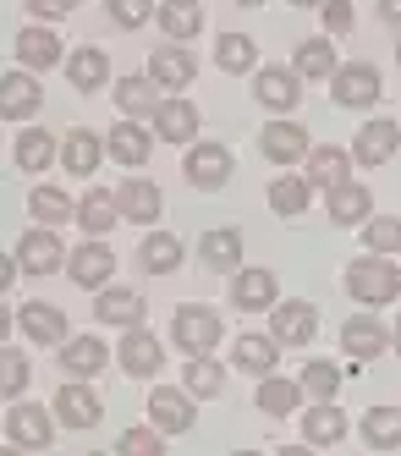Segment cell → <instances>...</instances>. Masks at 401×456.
<instances>
[{"label": "cell", "instance_id": "obj_1", "mask_svg": "<svg viewBox=\"0 0 401 456\" xmlns=\"http://www.w3.org/2000/svg\"><path fill=\"white\" fill-rule=\"evenodd\" d=\"M341 281L352 291V303H363V308H385L396 291H401V270L390 265V253H363V258H352Z\"/></svg>", "mask_w": 401, "mask_h": 456}, {"label": "cell", "instance_id": "obj_2", "mask_svg": "<svg viewBox=\"0 0 401 456\" xmlns=\"http://www.w3.org/2000/svg\"><path fill=\"white\" fill-rule=\"evenodd\" d=\"M171 341H176L182 352H192V357L215 352V341H220V314H215V308H204V303L176 308V319H171Z\"/></svg>", "mask_w": 401, "mask_h": 456}, {"label": "cell", "instance_id": "obj_3", "mask_svg": "<svg viewBox=\"0 0 401 456\" xmlns=\"http://www.w3.org/2000/svg\"><path fill=\"white\" fill-rule=\"evenodd\" d=\"M182 176L198 187V192H215L231 182V149L225 143H192L187 159H182Z\"/></svg>", "mask_w": 401, "mask_h": 456}, {"label": "cell", "instance_id": "obj_4", "mask_svg": "<svg viewBox=\"0 0 401 456\" xmlns=\"http://www.w3.org/2000/svg\"><path fill=\"white\" fill-rule=\"evenodd\" d=\"M149 423H154V429H165V435H187L192 423H198L192 390H171V385L149 390Z\"/></svg>", "mask_w": 401, "mask_h": 456}, {"label": "cell", "instance_id": "obj_5", "mask_svg": "<svg viewBox=\"0 0 401 456\" xmlns=\"http://www.w3.org/2000/svg\"><path fill=\"white\" fill-rule=\"evenodd\" d=\"M6 440H12L17 451H50V440H55V423H50V412H45V407L17 402V407L6 412Z\"/></svg>", "mask_w": 401, "mask_h": 456}, {"label": "cell", "instance_id": "obj_6", "mask_svg": "<svg viewBox=\"0 0 401 456\" xmlns=\"http://www.w3.org/2000/svg\"><path fill=\"white\" fill-rule=\"evenodd\" d=\"M380 94H385L380 88V72L363 67V61H357V67H341L336 77H330V100H336L341 110H369Z\"/></svg>", "mask_w": 401, "mask_h": 456}, {"label": "cell", "instance_id": "obj_7", "mask_svg": "<svg viewBox=\"0 0 401 456\" xmlns=\"http://www.w3.org/2000/svg\"><path fill=\"white\" fill-rule=\"evenodd\" d=\"M55 418L66 423V429H94V423L105 418V402H99L83 379H66V385L55 390Z\"/></svg>", "mask_w": 401, "mask_h": 456}, {"label": "cell", "instance_id": "obj_8", "mask_svg": "<svg viewBox=\"0 0 401 456\" xmlns=\"http://www.w3.org/2000/svg\"><path fill=\"white\" fill-rule=\"evenodd\" d=\"M39 105H45V88H39V77H33L28 67L0 77V116H6V121H28V116H39Z\"/></svg>", "mask_w": 401, "mask_h": 456}, {"label": "cell", "instance_id": "obj_9", "mask_svg": "<svg viewBox=\"0 0 401 456\" xmlns=\"http://www.w3.org/2000/svg\"><path fill=\"white\" fill-rule=\"evenodd\" d=\"M253 100L264 110H297V100H303V77H297V67H264L253 77Z\"/></svg>", "mask_w": 401, "mask_h": 456}, {"label": "cell", "instance_id": "obj_10", "mask_svg": "<svg viewBox=\"0 0 401 456\" xmlns=\"http://www.w3.org/2000/svg\"><path fill=\"white\" fill-rule=\"evenodd\" d=\"M258 149H264V159H275V166H297V159H303L314 143H308V133H303V121H270L258 133Z\"/></svg>", "mask_w": 401, "mask_h": 456}, {"label": "cell", "instance_id": "obj_11", "mask_svg": "<svg viewBox=\"0 0 401 456\" xmlns=\"http://www.w3.org/2000/svg\"><path fill=\"white\" fill-rule=\"evenodd\" d=\"M314 330H319V314H314V303H275V314H270V336L281 341V346H308L314 341Z\"/></svg>", "mask_w": 401, "mask_h": 456}, {"label": "cell", "instance_id": "obj_12", "mask_svg": "<svg viewBox=\"0 0 401 456\" xmlns=\"http://www.w3.org/2000/svg\"><path fill=\"white\" fill-rule=\"evenodd\" d=\"M17 265L28 275H55L66 265V253H61V237L50 232V225H33V232L17 242Z\"/></svg>", "mask_w": 401, "mask_h": 456}, {"label": "cell", "instance_id": "obj_13", "mask_svg": "<svg viewBox=\"0 0 401 456\" xmlns=\"http://www.w3.org/2000/svg\"><path fill=\"white\" fill-rule=\"evenodd\" d=\"M198 258H204V270L237 275L242 270V232H237V225H209L204 242H198Z\"/></svg>", "mask_w": 401, "mask_h": 456}, {"label": "cell", "instance_id": "obj_14", "mask_svg": "<svg viewBox=\"0 0 401 456\" xmlns=\"http://www.w3.org/2000/svg\"><path fill=\"white\" fill-rule=\"evenodd\" d=\"M396 149H401V126L396 121H363V133L352 143V159H357V166H369V171H380Z\"/></svg>", "mask_w": 401, "mask_h": 456}, {"label": "cell", "instance_id": "obj_15", "mask_svg": "<svg viewBox=\"0 0 401 456\" xmlns=\"http://www.w3.org/2000/svg\"><path fill=\"white\" fill-rule=\"evenodd\" d=\"M110 270H116V253L105 242H83L72 253V270H66V275H72V286H83V291H105Z\"/></svg>", "mask_w": 401, "mask_h": 456}, {"label": "cell", "instance_id": "obj_16", "mask_svg": "<svg viewBox=\"0 0 401 456\" xmlns=\"http://www.w3.org/2000/svg\"><path fill=\"white\" fill-rule=\"evenodd\" d=\"M303 440H308V451L341 445V440H347V412H341L336 402H314V407L303 412Z\"/></svg>", "mask_w": 401, "mask_h": 456}, {"label": "cell", "instance_id": "obj_17", "mask_svg": "<svg viewBox=\"0 0 401 456\" xmlns=\"http://www.w3.org/2000/svg\"><path fill=\"white\" fill-rule=\"evenodd\" d=\"M154 138L160 133H143V126L138 121H116L110 126V159H116V166H127V171H138V166H149V154H154Z\"/></svg>", "mask_w": 401, "mask_h": 456}, {"label": "cell", "instance_id": "obj_18", "mask_svg": "<svg viewBox=\"0 0 401 456\" xmlns=\"http://www.w3.org/2000/svg\"><path fill=\"white\" fill-rule=\"evenodd\" d=\"M99 159H105V143H99V133H88V126L66 133V143H61V171H66V176L88 182V176L99 171Z\"/></svg>", "mask_w": 401, "mask_h": 456}, {"label": "cell", "instance_id": "obj_19", "mask_svg": "<svg viewBox=\"0 0 401 456\" xmlns=\"http://www.w3.org/2000/svg\"><path fill=\"white\" fill-rule=\"evenodd\" d=\"M341 352L357 357V363H369V357H385V324L374 314H352L341 324Z\"/></svg>", "mask_w": 401, "mask_h": 456}, {"label": "cell", "instance_id": "obj_20", "mask_svg": "<svg viewBox=\"0 0 401 456\" xmlns=\"http://www.w3.org/2000/svg\"><path fill=\"white\" fill-rule=\"evenodd\" d=\"M94 319L99 324H121V330H138L143 324V297L132 286H105L99 303H94Z\"/></svg>", "mask_w": 401, "mask_h": 456}, {"label": "cell", "instance_id": "obj_21", "mask_svg": "<svg viewBox=\"0 0 401 456\" xmlns=\"http://www.w3.org/2000/svg\"><path fill=\"white\" fill-rule=\"evenodd\" d=\"M116 357H121V374H132V379H149V374H160V363H165V346H160L149 330H127Z\"/></svg>", "mask_w": 401, "mask_h": 456}, {"label": "cell", "instance_id": "obj_22", "mask_svg": "<svg viewBox=\"0 0 401 456\" xmlns=\"http://www.w3.org/2000/svg\"><path fill=\"white\" fill-rule=\"evenodd\" d=\"M17 324H22V336L33 346H61L66 341V314L55 303H28V308H17Z\"/></svg>", "mask_w": 401, "mask_h": 456}, {"label": "cell", "instance_id": "obj_23", "mask_svg": "<svg viewBox=\"0 0 401 456\" xmlns=\"http://www.w3.org/2000/svg\"><path fill=\"white\" fill-rule=\"evenodd\" d=\"M231 308H242V314L275 308V275L270 270H237L231 275Z\"/></svg>", "mask_w": 401, "mask_h": 456}, {"label": "cell", "instance_id": "obj_24", "mask_svg": "<svg viewBox=\"0 0 401 456\" xmlns=\"http://www.w3.org/2000/svg\"><path fill=\"white\" fill-rule=\"evenodd\" d=\"M149 121H154V133H160L165 143H192V138H198V110H192L187 100H176V94H165L160 110H154Z\"/></svg>", "mask_w": 401, "mask_h": 456}, {"label": "cell", "instance_id": "obj_25", "mask_svg": "<svg viewBox=\"0 0 401 456\" xmlns=\"http://www.w3.org/2000/svg\"><path fill=\"white\" fill-rule=\"evenodd\" d=\"M116 199H121V220H132V225H154V220H160V209H165L160 187H154V182H143V176L121 182Z\"/></svg>", "mask_w": 401, "mask_h": 456}, {"label": "cell", "instance_id": "obj_26", "mask_svg": "<svg viewBox=\"0 0 401 456\" xmlns=\"http://www.w3.org/2000/svg\"><path fill=\"white\" fill-rule=\"evenodd\" d=\"M110 363V352L99 336H78V341H61V369L72 374V379H94L99 369Z\"/></svg>", "mask_w": 401, "mask_h": 456}, {"label": "cell", "instance_id": "obj_27", "mask_svg": "<svg viewBox=\"0 0 401 456\" xmlns=\"http://www.w3.org/2000/svg\"><path fill=\"white\" fill-rule=\"evenodd\" d=\"M308 182H314V187H341V182H352V154H347L341 143L308 149Z\"/></svg>", "mask_w": 401, "mask_h": 456}, {"label": "cell", "instance_id": "obj_28", "mask_svg": "<svg viewBox=\"0 0 401 456\" xmlns=\"http://www.w3.org/2000/svg\"><path fill=\"white\" fill-rule=\"evenodd\" d=\"M105 77H110V61H105V50L83 45L78 55H66V83H72L78 94H94V88H105Z\"/></svg>", "mask_w": 401, "mask_h": 456}, {"label": "cell", "instance_id": "obj_29", "mask_svg": "<svg viewBox=\"0 0 401 456\" xmlns=\"http://www.w3.org/2000/svg\"><path fill=\"white\" fill-rule=\"evenodd\" d=\"M116 220H121V199H116L110 187H94V192H83V204H78V225H83V232L105 237Z\"/></svg>", "mask_w": 401, "mask_h": 456}, {"label": "cell", "instance_id": "obj_30", "mask_svg": "<svg viewBox=\"0 0 401 456\" xmlns=\"http://www.w3.org/2000/svg\"><path fill=\"white\" fill-rule=\"evenodd\" d=\"M154 22L165 28V39H198V28H204V6H198V0H160Z\"/></svg>", "mask_w": 401, "mask_h": 456}, {"label": "cell", "instance_id": "obj_31", "mask_svg": "<svg viewBox=\"0 0 401 456\" xmlns=\"http://www.w3.org/2000/svg\"><path fill=\"white\" fill-rule=\"evenodd\" d=\"M192 72H198V67H192L187 50H154V55H149V77H154V88H165V94L187 88Z\"/></svg>", "mask_w": 401, "mask_h": 456}, {"label": "cell", "instance_id": "obj_32", "mask_svg": "<svg viewBox=\"0 0 401 456\" xmlns=\"http://www.w3.org/2000/svg\"><path fill=\"white\" fill-rule=\"evenodd\" d=\"M17 61L28 72H45V67L61 61V39L50 34V28H22V34H17Z\"/></svg>", "mask_w": 401, "mask_h": 456}, {"label": "cell", "instance_id": "obj_33", "mask_svg": "<svg viewBox=\"0 0 401 456\" xmlns=\"http://www.w3.org/2000/svg\"><path fill=\"white\" fill-rule=\"evenodd\" d=\"M330 220H336V225H363V220H369V187H363V182H341V187H330Z\"/></svg>", "mask_w": 401, "mask_h": 456}, {"label": "cell", "instance_id": "obj_34", "mask_svg": "<svg viewBox=\"0 0 401 456\" xmlns=\"http://www.w3.org/2000/svg\"><path fill=\"white\" fill-rule=\"evenodd\" d=\"M182 237H171V232H149L143 237V248H138V258H143V270H154V275H171V270H182Z\"/></svg>", "mask_w": 401, "mask_h": 456}, {"label": "cell", "instance_id": "obj_35", "mask_svg": "<svg viewBox=\"0 0 401 456\" xmlns=\"http://www.w3.org/2000/svg\"><path fill=\"white\" fill-rule=\"evenodd\" d=\"M275 363H281V341L275 336H242L237 341V369H248V374H275Z\"/></svg>", "mask_w": 401, "mask_h": 456}, {"label": "cell", "instance_id": "obj_36", "mask_svg": "<svg viewBox=\"0 0 401 456\" xmlns=\"http://www.w3.org/2000/svg\"><path fill=\"white\" fill-rule=\"evenodd\" d=\"M50 159H55V133H45V126H28V133L17 138V171L39 176Z\"/></svg>", "mask_w": 401, "mask_h": 456}, {"label": "cell", "instance_id": "obj_37", "mask_svg": "<svg viewBox=\"0 0 401 456\" xmlns=\"http://www.w3.org/2000/svg\"><path fill=\"white\" fill-rule=\"evenodd\" d=\"M28 209H33V220H39V225H72L78 220V204L66 199L61 187H33Z\"/></svg>", "mask_w": 401, "mask_h": 456}, {"label": "cell", "instance_id": "obj_38", "mask_svg": "<svg viewBox=\"0 0 401 456\" xmlns=\"http://www.w3.org/2000/svg\"><path fill=\"white\" fill-rule=\"evenodd\" d=\"M363 440H369V451H396L401 445V407H369Z\"/></svg>", "mask_w": 401, "mask_h": 456}, {"label": "cell", "instance_id": "obj_39", "mask_svg": "<svg viewBox=\"0 0 401 456\" xmlns=\"http://www.w3.org/2000/svg\"><path fill=\"white\" fill-rule=\"evenodd\" d=\"M308 199H314V182L303 176H281V182H270V209L275 215H286V220H297V215H308Z\"/></svg>", "mask_w": 401, "mask_h": 456}, {"label": "cell", "instance_id": "obj_40", "mask_svg": "<svg viewBox=\"0 0 401 456\" xmlns=\"http://www.w3.org/2000/svg\"><path fill=\"white\" fill-rule=\"evenodd\" d=\"M341 61L330 50V39H303L297 45V77H336Z\"/></svg>", "mask_w": 401, "mask_h": 456}, {"label": "cell", "instance_id": "obj_41", "mask_svg": "<svg viewBox=\"0 0 401 456\" xmlns=\"http://www.w3.org/2000/svg\"><path fill=\"white\" fill-rule=\"evenodd\" d=\"M253 55H258V45L248 34H220L215 39V67L220 72H253Z\"/></svg>", "mask_w": 401, "mask_h": 456}, {"label": "cell", "instance_id": "obj_42", "mask_svg": "<svg viewBox=\"0 0 401 456\" xmlns=\"http://www.w3.org/2000/svg\"><path fill=\"white\" fill-rule=\"evenodd\" d=\"M116 110L121 116H154L160 100H154V77H121L116 88Z\"/></svg>", "mask_w": 401, "mask_h": 456}, {"label": "cell", "instance_id": "obj_43", "mask_svg": "<svg viewBox=\"0 0 401 456\" xmlns=\"http://www.w3.org/2000/svg\"><path fill=\"white\" fill-rule=\"evenodd\" d=\"M297 402H303V385H297V379H275V374H264V385H258V407L270 412V418H286Z\"/></svg>", "mask_w": 401, "mask_h": 456}, {"label": "cell", "instance_id": "obj_44", "mask_svg": "<svg viewBox=\"0 0 401 456\" xmlns=\"http://www.w3.org/2000/svg\"><path fill=\"white\" fill-rule=\"evenodd\" d=\"M187 390H192V396H220V390H225V369L215 363V357L204 352V357H192V363H187Z\"/></svg>", "mask_w": 401, "mask_h": 456}, {"label": "cell", "instance_id": "obj_45", "mask_svg": "<svg viewBox=\"0 0 401 456\" xmlns=\"http://www.w3.org/2000/svg\"><path fill=\"white\" fill-rule=\"evenodd\" d=\"M303 390H308L314 402H336V396H341V369L319 357V363H308V369H303Z\"/></svg>", "mask_w": 401, "mask_h": 456}, {"label": "cell", "instance_id": "obj_46", "mask_svg": "<svg viewBox=\"0 0 401 456\" xmlns=\"http://www.w3.org/2000/svg\"><path fill=\"white\" fill-rule=\"evenodd\" d=\"M363 242H369V253H401V220H369L363 225Z\"/></svg>", "mask_w": 401, "mask_h": 456}, {"label": "cell", "instance_id": "obj_47", "mask_svg": "<svg viewBox=\"0 0 401 456\" xmlns=\"http://www.w3.org/2000/svg\"><path fill=\"white\" fill-rule=\"evenodd\" d=\"M22 385H28V357L22 352H0V390H6V396H22Z\"/></svg>", "mask_w": 401, "mask_h": 456}, {"label": "cell", "instance_id": "obj_48", "mask_svg": "<svg viewBox=\"0 0 401 456\" xmlns=\"http://www.w3.org/2000/svg\"><path fill=\"white\" fill-rule=\"evenodd\" d=\"M154 12H160L154 0H110V22L116 28H143Z\"/></svg>", "mask_w": 401, "mask_h": 456}, {"label": "cell", "instance_id": "obj_49", "mask_svg": "<svg viewBox=\"0 0 401 456\" xmlns=\"http://www.w3.org/2000/svg\"><path fill=\"white\" fill-rule=\"evenodd\" d=\"M121 451L127 456H160L165 451V429H127L121 435Z\"/></svg>", "mask_w": 401, "mask_h": 456}, {"label": "cell", "instance_id": "obj_50", "mask_svg": "<svg viewBox=\"0 0 401 456\" xmlns=\"http://www.w3.org/2000/svg\"><path fill=\"white\" fill-rule=\"evenodd\" d=\"M319 12H324V28H330V34H352V22H357V17H352V0H324Z\"/></svg>", "mask_w": 401, "mask_h": 456}, {"label": "cell", "instance_id": "obj_51", "mask_svg": "<svg viewBox=\"0 0 401 456\" xmlns=\"http://www.w3.org/2000/svg\"><path fill=\"white\" fill-rule=\"evenodd\" d=\"M28 12H33V17H50V22H55V17H66V12H72V0H28Z\"/></svg>", "mask_w": 401, "mask_h": 456}, {"label": "cell", "instance_id": "obj_52", "mask_svg": "<svg viewBox=\"0 0 401 456\" xmlns=\"http://www.w3.org/2000/svg\"><path fill=\"white\" fill-rule=\"evenodd\" d=\"M380 17H385L390 28H401V0H380Z\"/></svg>", "mask_w": 401, "mask_h": 456}, {"label": "cell", "instance_id": "obj_53", "mask_svg": "<svg viewBox=\"0 0 401 456\" xmlns=\"http://www.w3.org/2000/svg\"><path fill=\"white\" fill-rule=\"evenodd\" d=\"M291 6H324V0H291Z\"/></svg>", "mask_w": 401, "mask_h": 456}, {"label": "cell", "instance_id": "obj_54", "mask_svg": "<svg viewBox=\"0 0 401 456\" xmlns=\"http://www.w3.org/2000/svg\"><path fill=\"white\" fill-rule=\"evenodd\" d=\"M396 357H401V319H396Z\"/></svg>", "mask_w": 401, "mask_h": 456}, {"label": "cell", "instance_id": "obj_55", "mask_svg": "<svg viewBox=\"0 0 401 456\" xmlns=\"http://www.w3.org/2000/svg\"><path fill=\"white\" fill-rule=\"evenodd\" d=\"M237 6H248V12H253V6H264V0H237Z\"/></svg>", "mask_w": 401, "mask_h": 456}, {"label": "cell", "instance_id": "obj_56", "mask_svg": "<svg viewBox=\"0 0 401 456\" xmlns=\"http://www.w3.org/2000/svg\"><path fill=\"white\" fill-rule=\"evenodd\" d=\"M396 67H401V45H396Z\"/></svg>", "mask_w": 401, "mask_h": 456}, {"label": "cell", "instance_id": "obj_57", "mask_svg": "<svg viewBox=\"0 0 401 456\" xmlns=\"http://www.w3.org/2000/svg\"><path fill=\"white\" fill-rule=\"evenodd\" d=\"M72 6H83V0H72Z\"/></svg>", "mask_w": 401, "mask_h": 456}]
</instances>
